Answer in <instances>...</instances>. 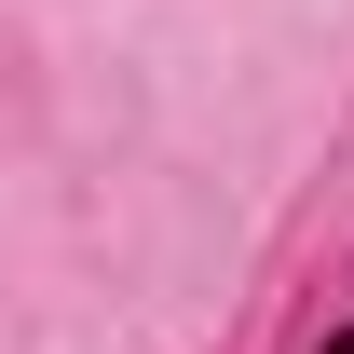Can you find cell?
<instances>
[{"label":"cell","mask_w":354,"mask_h":354,"mask_svg":"<svg viewBox=\"0 0 354 354\" xmlns=\"http://www.w3.org/2000/svg\"><path fill=\"white\" fill-rule=\"evenodd\" d=\"M327 354H354V341H327Z\"/></svg>","instance_id":"1"}]
</instances>
